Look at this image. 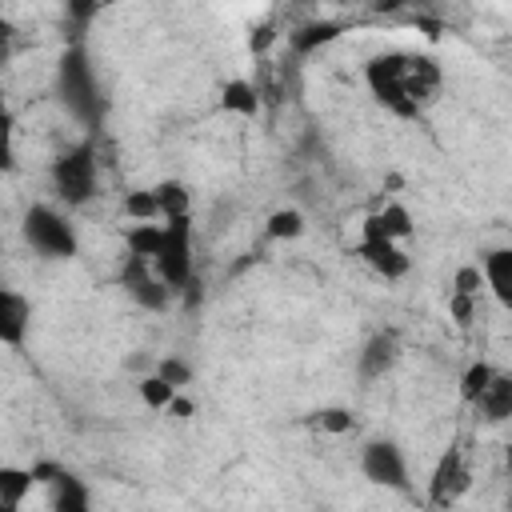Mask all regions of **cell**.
Segmentation results:
<instances>
[{
    "label": "cell",
    "instance_id": "25",
    "mask_svg": "<svg viewBox=\"0 0 512 512\" xmlns=\"http://www.w3.org/2000/svg\"><path fill=\"white\" fill-rule=\"evenodd\" d=\"M124 212H128L132 220H160V204H156V192H152V188L128 192V196H124Z\"/></svg>",
    "mask_w": 512,
    "mask_h": 512
},
{
    "label": "cell",
    "instance_id": "2",
    "mask_svg": "<svg viewBox=\"0 0 512 512\" xmlns=\"http://www.w3.org/2000/svg\"><path fill=\"white\" fill-rule=\"evenodd\" d=\"M404 68H408V52H380L368 60L364 68V80H368V92L376 96L380 108H388L392 116H404V120H416L420 108L412 104L408 96V80H404Z\"/></svg>",
    "mask_w": 512,
    "mask_h": 512
},
{
    "label": "cell",
    "instance_id": "3",
    "mask_svg": "<svg viewBox=\"0 0 512 512\" xmlns=\"http://www.w3.org/2000/svg\"><path fill=\"white\" fill-rule=\"evenodd\" d=\"M52 188L72 208H80L96 196V152H92V144H80V148L52 160Z\"/></svg>",
    "mask_w": 512,
    "mask_h": 512
},
{
    "label": "cell",
    "instance_id": "29",
    "mask_svg": "<svg viewBox=\"0 0 512 512\" xmlns=\"http://www.w3.org/2000/svg\"><path fill=\"white\" fill-rule=\"evenodd\" d=\"M276 36H280L276 20H264V24H256V28H252V36H248V48H252L256 56H264V52L276 44Z\"/></svg>",
    "mask_w": 512,
    "mask_h": 512
},
{
    "label": "cell",
    "instance_id": "15",
    "mask_svg": "<svg viewBox=\"0 0 512 512\" xmlns=\"http://www.w3.org/2000/svg\"><path fill=\"white\" fill-rule=\"evenodd\" d=\"M396 356H400L396 336H392V332H376V336L360 348V376H364V380H380V376H388L392 364H396Z\"/></svg>",
    "mask_w": 512,
    "mask_h": 512
},
{
    "label": "cell",
    "instance_id": "19",
    "mask_svg": "<svg viewBox=\"0 0 512 512\" xmlns=\"http://www.w3.org/2000/svg\"><path fill=\"white\" fill-rule=\"evenodd\" d=\"M152 192H156V204H160V220L192 216V192L180 180H160Z\"/></svg>",
    "mask_w": 512,
    "mask_h": 512
},
{
    "label": "cell",
    "instance_id": "30",
    "mask_svg": "<svg viewBox=\"0 0 512 512\" xmlns=\"http://www.w3.org/2000/svg\"><path fill=\"white\" fill-rule=\"evenodd\" d=\"M480 284H484V272L476 264H464L452 280V292H464V296H480Z\"/></svg>",
    "mask_w": 512,
    "mask_h": 512
},
{
    "label": "cell",
    "instance_id": "17",
    "mask_svg": "<svg viewBox=\"0 0 512 512\" xmlns=\"http://www.w3.org/2000/svg\"><path fill=\"white\" fill-rule=\"evenodd\" d=\"M412 216H408V208L404 204H384L380 212H372L364 224H360V232H372V236H388V240H404V236H412Z\"/></svg>",
    "mask_w": 512,
    "mask_h": 512
},
{
    "label": "cell",
    "instance_id": "27",
    "mask_svg": "<svg viewBox=\"0 0 512 512\" xmlns=\"http://www.w3.org/2000/svg\"><path fill=\"white\" fill-rule=\"evenodd\" d=\"M64 12H68V24H72L76 32H84V28L96 20L100 0H64Z\"/></svg>",
    "mask_w": 512,
    "mask_h": 512
},
{
    "label": "cell",
    "instance_id": "5",
    "mask_svg": "<svg viewBox=\"0 0 512 512\" xmlns=\"http://www.w3.org/2000/svg\"><path fill=\"white\" fill-rule=\"evenodd\" d=\"M156 272L172 292H180L196 272H192V216H172L164 220V244L156 252Z\"/></svg>",
    "mask_w": 512,
    "mask_h": 512
},
{
    "label": "cell",
    "instance_id": "31",
    "mask_svg": "<svg viewBox=\"0 0 512 512\" xmlns=\"http://www.w3.org/2000/svg\"><path fill=\"white\" fill-rule=\"evenodd\" d=\"M448 312H452V320H456L460 328H468V324H472V316H476V296L452 292V296H448Z\"/></svg>",
    "mask_w": 512,
    "mask_h": 512
},
{
    "label": "cell",
    "instance_id": "4",
    "mask_svg": "<svg viewBox=\"0 0 512 512\" xmlns=\"http://www.w3.org/2000/svg\"><path fill=\"white\" fill-rule=\"evenodd\" d=\"M24 236H28V244H32L40 256H48V260H68V256H76V232H72V224H68L56 208H48V204H32V208L24 212Z\"/></svg>",
    "mask_w": 512,
    "mask_h": 512
},
{
    "label": "cell",
    "instance_id": "11",
    "mask_svg": "<svg viewBox=\"0 0 512 512\" xmlns=\"http://www.w3.org/2000/svg\"><path fill=\"white\" fill-rule=\"evenodd\" d=\"M28 324H32V304H28L16 288H4V292H0V340H4L8 348H20Z\"/></svg>",
    "mask_w": 512,
    "mask_h": 512
},
{
    "label": "cell",
    "instance_id": "20",
    "mask_svg": "<svg viewBox=\"0 0 512 512\" xmlns=\"http://www.w3.org/2000/svg\"><path fill=\"white\" fill-rule=\"evenodd\" d=\"M32 484H36L32 468H0V504L4 508H20L24 496L32 492Z\"/></svg>",
    "mask_w": 512,
    "mask_h": 512
},
{
    "label": "cell",
    "instance_id": "24",
    "mask_svg": "<svg viewBox=\"0 0 512 512\" xmlns=\"http://www.w3.org/2000/svg\"><path fill=\"white\" fill-rule=\"evenodd\" d=\"M492 364H484V360H476V364H468V372L460 376V396L468 400V404H476L480 400V392L488 388V380H492Z\"/></svg>",
    "mask_w": 512,
    "mask_h": 512
},
{
    "label": "cell",
    "instance_id": "1",
    "mask_svg": "<svg viewBox=\"0 0 512 512\" xmlns=\"http://www.w3.org/2000/svg\"><path fill=\"white\" fill-rule=\"evenodd\" d=\"M60 96H64V104H68V112H72L76 120H84L88 128L100 124V116H104V96H100L96 72H92V64H88V52H84L80 44L64 48V56H60Z\"/></svg>",
    "mask_w": 512,
    "mask_h": 512
},
{
    "label": "cell",
    "instance_id": "22",
    "mask_svg": "<svg viewBox=\"0 0 512 512\" xmlns=\"http://www.w3.org/2000/svg\"><path fill=\"white\" fill-rule=\"evenodd\" d=\"M176 392H180V388H176V384H168L160 372H152V376H144V380H140V400H144L148 408H168Z\"/></svg>",
    "mask_w": 512,
    "mask_h": 512
},
{
    "label": "cell",
    "instance_id": "34",
    "mask_svg": "<svg viewBox=\"0 0 512 512\" xmlns=\"http://www.w3.org/2000/svg\"><path fill=\"white\" fill-rule=\"evenodd\" d=\"M504 464H508V472H512V444L504 448Z\"/></svg>",
    "mask_w": 512,
    "mask_h": 512
},
{
    "label": "cell",
    "instance_id": "23",
    "mask_svg": "<svg viewBox=\"0 0 512 512\" xmlns=\"http://www.w3.org/2000/svg\"><path fill=\"white\" fill-rule=\"evenodd\" d=\"M300 232H304V216L296 208H280V212L268 216V236L272 240H296Z\"/></svg>",
    "mask_w": 512,
    "mask_h": 512
},
{
    "label": "cell",
    "instance_id": "7",
    "mask_svg": "<svg viewBox=\"0 0 512 512\" xmlns=\"http://www.w3.org/2000/svg\"><path fill=\"white\" fill-rule=\"evenodd\" d=\"M360 472L372 484H384V488H396V492L408 488V464H404V452L392 440H368L364 452H360Z\"/></svg>",
    "mask_w": 512,
    "mask_h": 512
},
{
    "label": "cell",
    "instance_id": "28",
    "mask_svg": "<svg viewBox=\"0 0 512 512\" xmlns=\"http://www.w3.org/2000/svg\"><path fill=\"white\" fill-rule=\"evenodd\" d=\"M156 372L168 380V384H176V388H184V384H192V368L184 364V360H176V356H164L160 364H156Z\"/></svg>",
    "mask_w": 512,
    "mask_h": 512
},
{
    "label": "cell",
    "instance_id": "21",
    "mask_svg": "<svg viewBox=\"0 0 512 512\" xmlns=\"http://www.w3.org/2000/svg\"><path fill=\"white\" fill-rule=\"evenodd\" d=\"M160 244H164V224H156V220H140L136 228H128V252L156 260Z\"/></svg>",
    "mask_w": 512,
    "mask_h": 512
},
{
    "label": "cell",
    "instance_id": "26",
    "mask_svg": "<svg viewBox=\"0 0 512 512\" xmlns=\"http://www.w3.org/2000/svg\"><path fill=\"white\" fill-rule=\"evenodd\" d=\"M312 424H316L320 432H332V436H340V432H348L356 420H352V412H348V408H320V412L312 416Z\"/></svg>",
    "mask_w": 512,
    "mask_h": 512
},
{
    "label": "cell",
    "instance_id": "12",
    "mask_svg": "<svg viewBox=\"0 0 512 512\" xmlns=\"http://www.w3.org/2000/svg\"><path fill=\"white\" fill-rule=\"evenodd\" d=\"M404 80H408V96H412V104H416L420 112L440 96V68H436V60H428V56H412V52H408Z\"/></svg>",
    "mask_w": 512,
    "mask_h": 512
},
{
    "label": "cell",
    "instance_id": "8",
    "mask_svg": "<svg viewBox=\"0 0 512 512\" xmlns=\"http://www.w3.org/2000/svg\"><path fill=\"white\" fill-rule=\"evenodd\" d=\"M468 484H472V472H468V464H464V452H460V448H448V452L436 460V468H432L428 504H432V508H448V504H456V500L468 492Z\"/></svg>",
    "mask_w": 512,
    "mask_h": 512
},
{
    "label": "cell",
    "instance_id": "6",
    "mask_svg": "<svg viewBox=\"0 0 512 512\" xmlns=\"http://www.w3.org/2000/svg\"><path fill=\"white\" fill-rule=\"evenodd\" d=\"M120 280H124V288L132 292V300H136L140 308H148V312H164L168 300H172V288L164 284V276L156 272V264H152L148 256L128 252V260H124V268H120Z\"/></svg>",
    "mask_w": 512,
    "mask_h": 512
},
{
    "label": "cell",
    "instance_id": "33",
    "mask_svg": "<svg viewBox=\"0 0 512 512\" xmlns=\"http://www.w3.org/2000/svg\"><path fill=\"white\" fill-rule=\"evenodd\" d=\"M360 4H368L376 12H396V8H412L416 0H360Z\"/></svg>",
    "mask_w": 512,
    "mask_h": 512
},
{
    "label": "cell",
    "instance_id": "18",
    "mask_svg": "<svg viewBox=\"0 0 512 512\" xmlns=\"http://www.w3.org/2000/svg\"><path fill=\"white\" fill-rule=\"evenodd\" d=\"M220 104H224V112L256 116L260 112V88L252 80H228L224 92H220Z\"/></svg>",
    "mask_w": 512,
    "mask_h": 512
},
{
    "label": "cell",
    "instance_id": "16",
    "mask_svg": "<svg viewBox=\"0 0 512 512\" xmlns=\"http://www.w3.org/2000/svg\"><path fill=\"white\" fill-rule=\"evenodd\" d=\"M480 272H484V284H488V292L496 296V304L512 308V248H492V252H484Z\"/></svg>",
    "mask_w": 512,
    "mask_h": 512
},
{
    "label": "cell",
    "instance_id": "32",
    "mask_svg": "<svg viewBox=\"0 0 512 512\" xmlns=\"http://www.w3.org/2000/svg\"><path fill=\"white\" fill-rule=\"evenodd\" d=\"M168 412H172L176 420H188V416L196 412V404H192V400H184V396H172V404H168Z\"/></svg>",
    "mask_w": 512,
    "mask_h": 512
},
{
    "label": "cell",
    "instance_id": "14",
    "mask_svg": "<svg viewBox=\"0 0 512 512\" xmlns=\"http://www.w3.org/2000/svg\"><path fill=\"white\" fill-rule=\"evenodd\" d=\"M472 408H476L480 420H488V424L512 420V372H492L488 388L480 392V400H476Z\"/></svg>",
    "mask_w": 512,
    "mask_h": 512
},
{
    "label": "cell",
    "instance_id": "9",
    "mask_svg": "<svg viewBox=\"0 0 512 512\" xmlns=\"http://www.w3.org/2000/svg\"><path fill=\"white\" fill-rule=\"evenodd\" d=\"M32 476H36V484L52 488V508L56 512H84L88 508V492L68 468H60L52 460H40V464H32Z\"/></svg>",
    "mask_w": 512,
    "mask_h": 512
},
{
    "label": "cell",
    "instance_id": "13",
    "mask_svg": "<svg viewBox=\"0 0 512 512\" xmlns=\"http://www.w3.org/2000/svg\"><path fill=\"white\" fill-rule=\"evenodd\" d=\"M340 32H344L340 20H320V16H312V20L296 24V28H288V48H292V56H312L316 48L332 44Z\"/></svg>",
    "mask_w": 512,
    "mask_h": 512
},
{
    "label": "cell",
    "instance_id": "10",
    "mask_svg": "<svg viewBox=\"0 0 512 512\" xmlns=\"http://www.w3.org/2000/svg\"><path fill=\"white\" fill-rule=\"evenodd\" d=\"M356 256L384 280H400L408 272V252L400 248V240H388V236H372L364 232L360 244H356Z\"/></svg>",
    "mask_w": 512,
    "mask_h": 512
}]
</instances>
